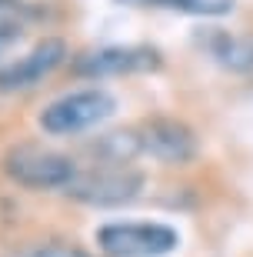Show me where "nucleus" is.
<instances>
[{"label": "nucleus", "mask_w": 253, "mask_h": 257, "mask_svg": "<svg viewBox=\"0 0 253 257\" xmlns=\"http://www.w3.org/2000/svg\"><path fill=\"white\" fill-rule=\"evenodd\" d=\"M0 171L7 174L17 187H27V191H60L64 194L74 177L80 174L74 157L54 151V147H44V144H14L7 147V154L0 157Z\"/></svg>", "instance_id": "obj_1"}, {"label": "nucleus", "mask_w": 253, "mask_h": 257, "mask_svg": "<svg viewBox=\"0 0 253 257\" xmlns=\"http://www.w3.org/2000/svg\"><path fill=\"white\" fill-rule=\"evenodd\" d=\"M117 114V97L103 87H80L60 94L37 114V124L50 137H77V134L100 127Z\"/></svg>", "instance_id": "obj_2"}, {"label": "nucleus", "mask_w": 253, "mask_h": 257, "mask_svg": "<svg viewBox=\"0 0 253 257\" xmlns=\"http://www.w3.org/2000/svg\"><path fill=\"white\" fill-rule=\"evenodd\" d=\"M94 240L107 257H163L177 250L180 234L160 220H110L94 230Z\"/></svg>", "instance_id": "obj_3"}, {"label": "nucleus", "mask_w": 253, "mask_h": 257, "mask_svg": "<svg viewBox=\"0 0 253 257\" xmlns=\"http://www.w3.org/2000/svg\"><path fill=\"white\" fill-rule=\"evenodd\" d=\"M143 191V174L130 164H97L90 171H80L64 197L87 204V207H123L133 204Z\"/></svg>", "instance_id": "obj_4"}, {"label": "nucleus", "mask_w": 253, "mask_h": 257, "mask_svg": "<svg viewBox=\"0 0 253 257\" xmlns=\"http://www.w3.org/2000/svg\"><path fill=\"white\" fill-rule=\"evenodd\" d=\"M67 60H70V50L60 37L37 40L27 54L0 64V94H27L44 84L50 74H57Z\"/></svg>", "instance_id": "obj_5"}, {"label": "nucleus", "mask_w": 253, "mask_h": 257, "mask_svg": "<svg viewBox=\"0 0 253 257\" xmlns=\"http://www.w3.org/2000/svg\"><path fill=\"white\" fill-rule=\"evenodd\" d=\"M137 137H140V151L167 167H183V164L197 161L200 154V141L193 127L177 117H147L137 127Z\"/></svg>", "instance_id": "obj_6"}, {"label": "nucleus", "mask_w": 253, "mask_h": 257, "mask_svg": "<svg viewBox=\"0 0 253 257\" xmlns=\"http://www.w3.org/2000/svg\"><path fill=\"white\" fill-rule=\"evenodd\" d=\"M160 67V54L153 47H137V44H113V47H97L87 50L80 57L70 60L74 77L84 80H107V77H123V74H147Z\"/></svg>", "instance_id": "obj_7"}, {"label": "nucleus", "mask_w": 253, "mask_h": 257, "mask_svg": "<svg viewBox=\"0 0 253 257\" xmlns=\"http://www.w3.org/2000/svg\"><path fill=\"white\" fill-rule=\"evenodd\" d=\"M206 50L216 64H223L226 70H253V40L230 37L223 30H213L206 37Z\"/></svg>", "instance_id": "obj_8"}, {"label": "nucleus", "mask_w": 253, "mask_h": 257, "mask_svg": "<svg viewBox=\"0 0 253 257\" xmlns=\"http://www.w3.org/2000/svg\"><path fill=\"white\" fill-rule=\"evenodd\" d=\"M94 154L100 164H130L140 151V137L137 131H113V134H103L97 137L94 144Z\"/></svg>", "instance_id": "obj_9"}, {"label": "nucleus", "mask_w": 253, "mask_h": 257, "mask_svg": "<svg viewBox=\"0 0 253 257\" xmlns=\"http://www.w3.org/2000/svg\"><path fill=\"white\" fill-rule=\"evenodd\" d=\"M127 4H140V7H163L190 14V17H223L233 10V0H127Z\"/></svg>", "instance_id": "obj_10"}, {"label": "nucleus", "mask_w": 253, "mask_h": 257, "mask_svg": "<svg viewBox=\"0 0 253 257\" xmlns=\"http://www.w3.org/2000/svg\"><path fill=\"white\" fill-rule=\"evenodd\" d=\"M14 257H90L87 250L74 247V244H60V240H50V244H30V247L17 250Z\"/></svg>", "instance_id": "obj_11"}, {"label": "nucleus", "mask_w": 253, "mask_h": 257, "mask_svg": "<svg viewBox=\"0 0 253 257\" xmlns=\"http://www.w3.org/2000/svg\"><path fill=\"white\" fill-rule=\"evenodd\" d=\"M17 40H20V24H14V20H0V60H4V54H7Z\"/></svg>", "instance_id": "obj_12"}, {"label": "nucleus", "mask_w": 253, "mask_h": 257, "mask_svg": "<svg viewBox=\"0 0 253 257\" xmlns=\"http://www.w3.org/2000/svg\"><path fill=\"white\" fill-rule=\"evenodd\" d=\"M0 4H4V0H0Z\"/></svg>", "instance_id": "obj_13"}]
</instances>
